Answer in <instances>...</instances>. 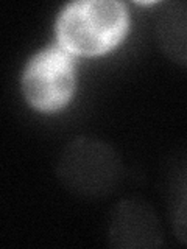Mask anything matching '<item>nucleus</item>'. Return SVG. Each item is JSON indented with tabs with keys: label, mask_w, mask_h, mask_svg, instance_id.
<instances>
[{
	"label": "nucleus",
	"mask_w": 187,
	"mask_h": 249,
	"mask_svg": "<svg viewBox=\"0 0 187 249\" xmlns=\"http://www.w3.org/2000/svg\"><path fill=\"white\" fill-rule=\"evenodd\" d=\"M108 240L117 249H151L162 246L164 233L154 209L144 199L130 198L114 207Z\"/></svg>",
	"instance_id": "4"
},
{
	"label": "nucleus",
	"mask_w": 187,
	"mask_h": 249,
	"mask_svg": "<svg viewBox=\"0 0 187 249\" xmlns=\"http://www.w3.org/2000/svg\"><path fill=\"white\" fill-rule=\"evenodd\" d=\"M56 175L64 189L76 196L98 199L117 190L123 165L114 148L103 140L78 137L61 151Z\"/></svg>",
	"instance_id": "2"
},
{
	"label": "nucleus",
	"mask_w": 187,
	"mask_h": 249,
	"mask_svg": "<svg viewBox=\"0 0 187 249\" xmlns=\"http://www.w3.org/2000/svg\"><path fill=\"white\" fill-rule=\"evenodd\" d=\"M128 27V13L115 0H83L62 10L56 33L70 53L95 56L120 41Z\"/></svg>",
	"instance_id": "1"
},
{
	"label": "nucleus",
	"mask_w": 187,
	"mask_h": 249,
	"mask_svg": "<svg viewBox=\"0 0 187 249\" xmlns=\"http://www.w3.org/2000/svg\"><path fill=\"white\" fill-rule=\"evenodd\" d=\"M156 39L167 56L187 67V2L167 3L156 19Z\"/></svg>",
	"instance_id": "5"
},
{
	"label": "nucleus",
	"mask_w": 187,
	"mask_h": 249,
	"mask_svg": "<svg viewBox=\"0 0 187 249\" xmlns=\"http://www.w3.org/2000/svg\"><path fill=\"white\" fill-rule=\"evenodd\" d=\"M22 89L36 111L53 112L64 107L75 90V72L69 54L59 47L39 52L25 67Z\"/></svg>",
	"instance_id": "3"
},
{
	"label": "nucleus",
	"mask_w": 187,
	"mask_h": 249,
	"mask_svg": "<svg viewBox=\"0 0 187 249\" xmlns=\"http://www.w3.org/2000/svg\"><path fill=\"white\" fill-rule=\"evenodd\" d=\"M171 223L175 235L181 243L187 245V185L176 193L171 209Z\"/></svg>",
	"instance_id": "6"
}]
</instances>
